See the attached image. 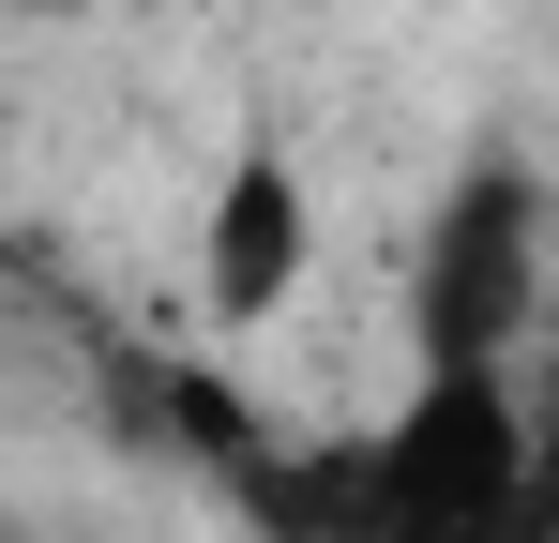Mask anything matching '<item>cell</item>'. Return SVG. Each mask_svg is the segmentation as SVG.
I'll use <instances>...</instances> for the list:
<instances>
[{
	"mask_svg": "<svg viewBox=\"0 0 559 543\" xmlns=\"http://www.w3.org/2000/svg\"><path fill=\"white\" fill-rule=\"evenodd\" d=\"M514 543H559V423L530 438V483H514Z\"/></svg>",
	"mask_w": 559,
	"mask_h": 543,
	"instance_id": "3",
	"label": "cell"
},
{
	"mask_svg": "<svg viewBox=\"0 0 559 543\" xmlns=\"http://www.w3.org/2000/svg\"><path fill=\"white\" fill-rule=\"evenodd\" d=\"M545 362H559V348H545Z\"/></svg>",
	"mask_w": 559,
	"mask_h": 543,
	"instance_id": "4",
	"label": "cell"
},
{
	"mask_svg": "<svg viewBox=\"0 0 559 543\" xmlns=\"http://www.w3.org/2000/svg\"><path fill=\"white\" fill-rule=\"evenodd\" d=\"M302 257H318L302 167H287V152H242V167L212 181V227H197V302H212L227 333H258V317H287Z\"/></svg>",
	"mask_w": 559,
	"mask_h": 543,
	"instance_id": "2",
	"label": "cell"
},
{
	"mask_svg": "<svg viewBox=\"0 0 559 543\" xmlns=\"http://www.w3.org/2000/svg\"><path fill=\"white\" fill-rule=\"evenodd\" d=\"M530 317H545V181L514 152H468L424 227V272H408V333L424 362H514Z\"/></svg>",
	"mask_w": 559,
	"mask_h": 543,
	"instance_id": "1",
	"label": "cell"
}]
</instances>
